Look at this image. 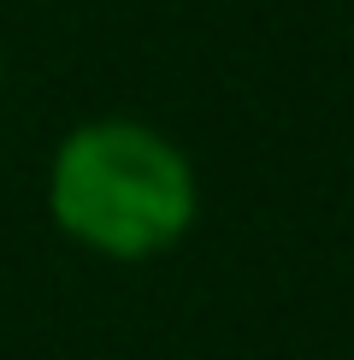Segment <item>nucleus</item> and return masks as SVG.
<instances>
[{"instance_id":"f257e3e1","label":"nucleus","mask_w":354,"mask_h":360,"mask_svg":"<svg viewBox=\"0 0 354 360\" xmlns=\"http://www.w3.org/2000/svg\"><path fill=\"white\" fill-rule=\"evenodd\" d=\"M48 201L77 243L136 260V254L171 248L189 231L195 172L159 130L136 118H95L59 142Z\"/></svg>"}]
</instances>
